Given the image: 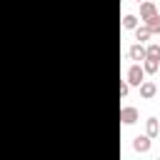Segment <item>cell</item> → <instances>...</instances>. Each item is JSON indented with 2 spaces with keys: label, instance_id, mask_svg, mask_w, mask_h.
<instances>
[{
  "label": "cell",
  "instance_id": "6da1fadb",
  "mask_svg": "<svg viewBox=\"0 0 160 160\" xmlns=\"http://www.w3.org/2000/svg\"><path fill=\"white\" fill-rule=\"evenodd\" d=\"M142 78H145L142 65H138V62H135V65H130V68H128V82H130V85H140V82H142Z\"/></svg>",
  "mask_w": 160,
  "mask_h": 160
},
{
  "label": "cell",
  "instance_id": "7a4b0ae2",
  "mask_svg": "<svg viewBox=\"0 0 160 160\" xmlns=\"http://www.w3.org/2000/svg\"><path fill=\"white\" fill-rule=\"evenodd\" d=\"M152 15H158L155 2H152V0H142V2H140V18L148 20V18H152Z\"/></svg>",
  "mask_w": 160,
  "mask_h": 160
},
{
  "label": "cell",
  "instance_id": "3957f363",
  "mask_svg": "<svg viewBox=\"0 0 160 160\" xmlns=\"http://www.w3.org/2000/svg\"><path fill=\"white\" fill-rule=\"evenodd\" d=\"M140 95L145 98V100H150V98H155V92H158V88H155V82H150V80H142L140 85Z\"/></svg>",
  "mask_w": 160,
  "mask_h": 160
},
{
  "label": "cell",
  "instance_id": "277c9868",
  "mask_svg": "<svg viewBox=\"0 0 160 160\" xmlns=\"http://www.w3.org/2000/svg\"><path fill=\"white\" fill-rule=\"evenodd\" d=\"M120 120H122L125 125L138 122V110H135V108H122V110H120Z\"/></svg>",
  "mask_w": 160,
  "mask_h": 160
},
{
  "label": "cell",
  "instance_id": "5b68a950",
  "mask_svg": "<svg viewBox=\"0 0 160 160\" xmlns=\"http://www.w3.org/2000/svg\"><path fill=\"white\" fill-rule=\"evenodd\" d=\"M132 148H135L138 152H148V150H150V138H148V135H138V138L132 140Z\"/></svg>",
  "mask_w": 160,
  "mask_h": 160
},
{
  "label": "cell",
  "instance_id": "8992f818",
  "mask_svg": "<svg viewBox=\"0 0 160 160\" xmlns=\"http://www.w3.org/2000/svg\"><path fill=\"white\" fill-rule=\"evenodd\" d=\"M128 55H130V60H145V48H142V42H135L130 50H128Z\"/></svg>",
  "mask_w": 160,
  "mask_h": 160
},
{
  "label": "cell",
  "instance_id": "52a82bcc",
  "mask_svg": "<svg viewBox=\"0 0 160 160\" xmlns=\"http://www.w3.org/2000/svg\"><path fill=\"white\" fill-rule=\"evenodd\" d=\"M158 132H160V122H158L155 118H150V120L145 122V135H148V138H155Z\"/></svg>",
  "mask_w": 160,
  "mask_h": 160
},
{
  "label": "cell",
  "instance_id": "ba28073f",
  "mask_svg": "<svg viewBox=\"0 0 160 160\" xmlns=\"http://www.w3.org/2000/svg\"><path fill=\"white\" fill-rule=\"evenodd\" d=\"M150 35H152V32H150L148 25H145V28H135V40H138V42H145Z\"/></svg>",
  "mask_w": 160,
  "mask_h": 160
},
{
  "label": "cell",
  "instance_id": "9c48e42d",
  "mask_svg": "<svg viewBox=\"0 0 160 160\" xmlns=\"http://www.w3.org/2000/svg\"><path fill=\"white\" fill-rule=\"evenodd\" d=\"M142 70H145V72H150V75H152V72H158V60L145 58V60H142Z\"/></svg>",
  "mask_w": 160,
  "mask_h": 160
},
{
  "label": "cell",
  "instance_id": "30bf717a",
  "mask_svg": "<svg viewBox=\"0 0 160 160\" xmlns=\"http://www.w3.org/2000/svg\"><path fill=\"white\" fill-rule=\"evenodd\" d=\"M122 28H125V30H135V28H138V18H135V15H125V18H122Z\"/></svg>",
  "mask_w": 160,
  "mask_h": 160
},
{
  "label": "cell",
  "instance_id": "8fae6325",
  "mask_svg": "<svg viewBox=\"0 0 160 160\" xmlns=\"http://www.w3.org/2000/svg\"><path fill=\"white\" fill-rule=\"evenodd\" d=\"M145 22H148L150 32H160V15H152V18H148Z\"/></svg>",
  "mask_w": 160,
  "mask_h": 160
},
{
  "label": "cell",
  "instance_id": "7c38bea8",
  "mask_svg": "<svg viewBox=\"0 0 160 160\" xmlns=\"http://www.w3.org/2000/svg\"><path fill=\"white\" fill-rule=\"evenodd\" d=\"M145 58L160 60V45H150V48H145Z\"/></svg>",
  "mask_w": 160,
  "mask_h": 160
},
{
  "label": "cell",
  "instance_id": "4fadbf2b",
  "mask_svg": "<svg viewBox=\"0 0 160 160\" xmlns=\"http://www.w3.org/2000/svg\"><path fill=\"white\" fill-rule=\"evenodd\" d=\"M128 90H130V82H128V80H125V82H122V85H120V95H122V98H125V95H128Z\"/></svg>",
  "mask_w": 160,
  "mask_h": 160
},
{
  "label": "cell",
  "instance_id": "5bb4252c",
  "mask_svg": "<svg viewBox=\"0 0 160 160\" xmlns=\"http://www.w3.org/2000/svg\"><path fill=\"white\" fill-rule=\"evenodd\" d=\"M135 2H142V0H135Z\"/></svg>",
  "mask_w": 160,
  "mask_h": 160
}]
</instances>
